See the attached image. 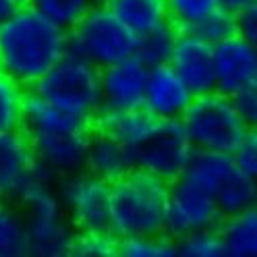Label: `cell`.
Masks as SVG:
<instances>
[{
    "mask_svg": "<svg viewBox=\"0 0 257 257\" xmlns=\"http://www.w3.org/2000/svg\"><path fill=\"white\" fill-rule=\"evenodd\" d=\"M67 52L69 31L31 5L0 23V71L23 87H34Z\"/></svg>",
    "mask_w": 257,
    "mask_h": 257,
    "instance_id": "6da1fadb",
    "label": "cell"
},
{
    "mask_svg": "<svg viewBox=\"0 0 257 257\" xmlns=\"http://www.w3.org/2000/svg\"><path fill=\"white\" fill-rule=\"evenodd\" d=\"M23 131L36 160L58 176L85 170L93 139L91 120L54 106L31 89L25 95Z\"/></svg>",
    "mask_w": 257,
    "mask_h": 257,
    "instance_id": "7a4b0ae2",
    "label": "cell"
},
{
    "mask_svg": "<svg viewBox=\"0 0 257 257\" xmlns=\"http://www.w3.org/2000/svg\"><path fill=\"white\" fill-rule=\"evenodd\" d=\"M60 176L42 162L34 164L29 181L23 185L19 195V207L27 222L29 255L36 257H64L73 255L77 228L71 222L67 207L58 195Z\"/></svg>",
    "mask_w": 257,
    "mask_h": 257,
    "instance_id": "3957f363",
    "label": "cell"
},
{
    "mask_svg": "<svg viewBox=\"0 0 257 257\" xmlns=\"http://www.w3.org/2000/svg\"><path fill=\"white\" fill-rule=\"evenodd\" d=\"M170 183L135 168L112 183L110 228L120 238L154 236L166 232Z\"/></svg>",
    "mask_w": 257,
    "mask_h": 257,
    "instance_id": "277c9868",
    "label": "cell"
},
{
    "mask_svg": "<svg viewBox=\"0 0 257 257\" xmlns=\"http://www.w3.org/2000/svg\"><path fill=\"white\" fill-rule=\"evenodd\" d=\"M31 89L54 106L91 122L104 110L102 69L75 52L64 54Z\"/></svg>",
    "mask_w": 257,
    "mask_h": 257,
    "instance_id": "5b68a950",
    "label": "cell"
},
{
    "mask_svg": "<svg viewBox=\"0 0 257 257\" xmlns=\"http://www.w3.org/2000/svg\"><path fill=\"white\" fill-rule=\"evenodd\" d=\"M195 150L234 154L249 131L247 122L234 106L232 95L212 91L195 95L181 118Z\"/></svg>",
    "mask_w": 257,
    "mask_h": 257,
    "instance_id": "8992f818",
    "label": "cell"
},
{
    "mask_svg": "<svg viewBox=\"0 0 257 257\" xmlns=\"http://www.w3.org/2000/svg\"><path fill=\"white\" fill-rule=\"evenodd\" d=\"M139 38L128 29L108 5H93L73 31H69V52L87 58L106 69L135 56Z\"/></svg>",
    "mask_w": 257,
    "mask_h": 257,
    "instance_id": "52a82bcc",
    "label": "cell"
},
{
    "mask_svg": "<svg viewBox=\"0 0 257 257\" xmlns=\"http://www.w3.org/2000/svg\"><path fill=\"white\" fill-rule=\"evenodd\" d=\"M58 195L67 207V214L75 228L81 230H112V183L95 176L89 170H79L60 176Z\"/></svg>",
    "mask_w": 257,
    "mask_h": 257,
    "instance_id": "ba28073f",
    "label": "cell"
},
{
    "mask_svg": "<svg viewBox=\"0 0 257 257\" xmlns=\"http://www.w3.org/2000/svg\"><path fill=\"white\" fill-rule=\"evenodd\" d=\"M195 146L183 120H158L154 133L137 150V168L174 183L181 179Z\"/></svg>",
    "mask_w": 257,
    "mask_h": 257,
    "instance_id": "9c48e42d",
    "label": "cell"
},
{
    "mask_svg": "<svg viewBox=\"0 0 257 257\" xmlns=\"http://www.w3.org/2000/svg\"><path fill=\"white\" fill-rule=\"evenodd\" d=\"M224 220L212 193L199 189L185 179L170 183V199L166 214V232L181 238L201 228H216Z\"/></svg>",
    "mask_w": 257,
    "mask_h": 257,
    "instance_id": "30bf717a",
    "label": "cell"
},
{
    "mask_svg": "<svg viewBox=\"0 0 257 257\" xmlns=\"http://www.w3.org/2000/svg\"><path fill=\"white\" fill-rule=\"evenodd\" d=\"M170 67L181 75V79L195 95L212 93L218 89L214 44L197 31H181L179 34Z\"/></svg>",
    "mask_w": 257,
    "mask_h": 257,
    "instance_id": "8fae6325",
    "label": "cell"
},
{
    "mask_svg": "<svg viewBox=\"0 0 257 257\" xmlns=\"http://www.w3.org/2000/svg\"><path fill=\"white\" fill-rule=\"evenodd\" d=\"M193 100L195 93L170 64L150 69L143 108L152 112L158 120H181Z\"/></svg>",
    "mask_w": 257,
    "mask_h": 257,
    "instance_id": "7c38bea8",
    "label": "cell"
},
{
    "mask_svg": "<svg viewBox=\"0 0 257 257\" xmlns=\"http://www.w3.org/2000/svg\"><path fill=\"white\" fill-rule=\"evenodd\" d=\"M150 67L143 64L137 56L120 60L112 67L102 69V91L104 108L110 110H128L141 108L146 102Z\"/></svg>",
    "mask_w": 257,
    "mask_h": 257,
    "instance_id": "4fadbf2b",
    "label": "cell"
},
{
    "mask_svg": "<svg viewBox=\"0 0 257 257\" xmlns=\"http://www.w3.org/2000/svg\"><path fill=\"white\" fill-rule=\"evenodd\" d=\"M214 60L220 93L234 95L257 77V50L238 34L214 44Z\"/></svg>",
    "mask_w": 257,
    "mask_h": 257,
    "instance_id": "5bb4252c",
    "label": "cell"
},
{
    "mask_svg": "<svg viewBox=\"0 0 257 257\" xmlns=\"http://www.w3.org/2000/svg\"><path fill=\"white\" fill-rule=\"evenodd\" d=\"M34 164L36 156L23 128L0 133V201L19 195Z\"/></svg>",
    "mask_w": 257,
    "mask_h": 257,
    "instance_id": "9a60e30c",
    "label": "cell"
},
{
    "mask_svg": "<svg viewBox=\"0 0 257 257\" xmlns=\"http://www.w3.org/2000/svg\"><path fill=\"white\" fill-rule=\"evenodd\" d=\"M93 128L98 133L110 135L112 139L120 141L122 146L139 150L148 137L154 133L158 118L148 112L146 108H128V110H110L104 108L98 116L93 118Z\"/></svg>",
    "mask_w": 257,
    "mask_h": 257,
    "instance_id": "2e32d148",
    "label": "cell"
},
{
    "mask_svg": "<svg viewBox=\"0 0 257 257\" xmlns=\"http://www.w3.org/2000/svg\"><path fill=\"white\" fill-rule=\"evenodd\" d=\"M135 168H137L135 150L122 146L120 141L112 139L110 135L98 133L93 128V139L89 146L85 170L93 172L95 176H100V179L108 183H116Z\"/></svg>",
    "mask_w": 257,
    "mask_h": 257,
    "instance_id": "e0dca14e",
    "label": "cell"
},
{
    "mask_svg": "<svg viewBox=\"0 0 257 257\" xmlns=\"http://www.w3.org/2000/svg\"><path fill=\"white\" fill-rule=\"evenodd\" d=\"M234 170H236V162L232 154L195 150L181 179L216 195V191L226 183V179Z\"/></svg>",
    "mask_w": 257,
    "mask_h": 257,
    "instance_id": "ac0fdd59",
    "label": "cell"
},
{
    "mask_svg": "<svg viewBox=\"0 0 257 257\" xmlns=\"http://www.w3.org/2000/svg\"><path fill=\"white\" fill-rule=\"evenodd\" d=\"M108 7L137 38L170 23L166 0H110Z\"/></svg>",
    "mask_w": 257,
    "mask_h": 257,
    "instance_id": "d6986e66",
    "label": "cell"
},
{
    "mask_svg": "<svg viewBox=\"0 0 257 257\" xmlns=\"http://www.w3.org/2000/svg\"><path fill=\"white\" fill-rule=\"evenodd\" d=\"M218 228L228 257H257V205L226 216Z\"/></svg>",
    "mask_w": 257,
    "mask_h": 257,
    "instance_id": "ffe728a7",
    "label": "cell"
},
{
    "mask_svg": "<svg viewBox=\"0 0 257 257\" xmlns=\"http://www.w3.org/2000/svg\"><path fill=\"white\" fill-rule=\"evenodd\" d=\"M29 255L27 222L19 205L0 201V257Z\"/></svg>",
    "mask_w": 257,
    "mask_h": 257,
    "instance_id": "44dd1931",
    "label": "cell"
},
{
    "mask_svg": "<svg viewBox=\"0 0 257 257\" xmlns=\"http://www.w3.org/2000/svg\"><path fill=\"white\" fill-rule=\"evenodd\" d=\"M214 197L218 201V207L224 218L238 214L251 205H257V181H253L251 176H247L236 166V170L216 191Z\"/></svg>",
    "mask_w": 257,
    "mask_h": 257,
    "instance_id": "7402d4cb",
    "label": "cell"
},
{
    "mask_svg": "<svg viewBox=\"0 0 257 257\" xmlns=\"http://www.w3.org/2000/svg\"><path fill=\"white\" fill-rule=\"evenodd\" d=\"M179 34H181V29L176 25H172V23H166L162 27L150 31L148 36L139 38L135 56L143 64H148L150 69L160 67V64H170Z\"/></svg>",
    "mask_w": 257,
    "mask_h": 257,
    "instance_id": "603a6c76",
    "label": "cell"
},
{
    "mask_svg": "<svg viewBox=\"0 0 257 257\" xmlns=\"http://www.w3.org/2000/svg\"><path fill=\"white\" fill-rule=\"evenodd\" d=\"M25 87L0 71V133L21 131L25 112Z\"/></svg>",
    "mask_w": 257,
    "mask_h": 257,
    "instance_id": "cb8c5ba5",
    "label": "cell"
},
{
    "mask_svg": "<svg viewBox=\"0 0 257 257\" xmlns=\"http://www.w3.org/2000/svg\"><path fill=\"white\" fill-rule=\"evenodd\" d=\"M170 23L181 31H197L207 17L222 9V0H166Z\"/></svg>",
    "mask_w": 257,
    "mask_h": 257,
    "instance_id": "d4e9b609",
    "label": "cell"
},
{
    "mask_svg": "<svg viewBox=\"0 0 257 257\" xmlns=\"http://www.w3.org/2000/svg\"><path fill=\"white\" fill-rule=\"evenodd\" d=\"M31 7L64 31H73L93 9V0H34Z\"/></svg>",
    "mask_w": 257,
    "mask_h": 257,
    "instance_id": "484cf974",
    "label": "cell"
},
{
    "mask_svg": "<svg viewBox=\"0 0 257 257\" xmlns=\"http://www.w3.org/2000/svg\"><path fill=\"white\" fill-rule=\"evenodd\" d=\"M118 255L122 257H176L179 245L168 232L154 236H124L120 238Z\"/></svg>",
    "mask_w": 257,
    "mask_h": 257,
    "instance_id": "4316f807",
    "label": "cell"
},
{
    "mask_svg": "<svg viewBox=\"0 0 257 257\" xmlns=\"http://www.w3.org/2000/svg\"><path fill=\"white\" fill-rule=\"evenodd\" d=\"M181 257H228L220 228H201L176 238Z\"/></svg>",
    "mask_w": 257,
    "mask_h": 257,
    "instance_id": "83f0119b",
    "label": "cell"
},
{
    "mask_svg": "<svg viewBox=\"0 0 257 257\" xmlns=\"http://www.w3.org/2000/svg\"><path fill=\"white\" fill-rule=\"evenodd\" d=\"M120 236L112 230H81L77 232L73 255L75 257H112L118 255Z\"/></svg>",
    "mask_w": 257,
    "mask_h": 257,
    "instance_id": "f1b7e54d",
    "label": "cell"
},
{
    "mask_svg": "<svg viewBox=\"0 0 257 257\" xmlns=\"http://www.w3.org/2000/svg\"><path fill=\"white\" fill-rule=\"evenodd\" d=\"M197 34H201L205 40H210L212 44H218L222 40H228L238 34L236 27V13L228 11L226 7L218 9L212 17H207L203 25L197 29Z\"/></svg>",
    "mask_w": 257,
    "mask_h": 257,
    "instance_id": "f546056e",
    "label": "cell"
},
{
    "mask_svg": "<svg viewBox=\"0 0 257 257\" xmlns=\"http://www.w3.org/2000/svg\"><path fill=\"white\" fill-rule=\"evenodd\" d=\"M236 166L243 170L253 181H257V128H249L243 141L232 154Z\"/></svg>",
    "mask_w": 257,
    "mask_h": 257,
    "instance_id": "4dcf8cb0",
    "label": "cell"
},
{
    "mask_svg": "<svg viewBox=\"0 0 257 257\" xmlns=\"http://www.w3.org/2000/svg\"><path fill=\"white\" fill-rule=\"evenodd\" d=\"M232 100L240 112V116H243V120L247 122V126L257 128V77L251 79L243 89H238L232 95Z\"/></svg>",
    "mask_w": 257,
    "mask_h": 257,
    "instance_id": "1f68e13d",
    "label": "cell"
},
{
    "mask_svg": "<svg viewBox=\"0 0 257 257\" xmlns=\"http://www.w3.org/2000/svg\"><path fill=\"white\" fill-rule=\"evenodd\" d=\"M238 36H243L257 50V0H251L236 13Z\"/></svg>",
    "mask_w": 257,
    "mask_h": 257,
    "instance_id": "d6a6232c",
    "label": "cell"
},
{
    "mask_svg": "<svg viewBox=\"0 0 257 257\" xmlns=\"http://www.w3.org/2000/svg\"><path fill=\"white\" fill-rule=\"evenodd\" d=\"M21 7L17 0H0V23H5L9 17H13Z\"/></svg>",
    "mask_w": 257,
    "mask_h": 257,
    "instance_id": "836d02e7",
    "label": "cell"
},
{
    "mask_svg": "<svg viewBox=\"0 0 257 257\" xmlns=\"http://www.w3.org/2000/svg\"><path fill=\"white\" fill-rule=\"evenodd\" d=\"M249 3H251V0H222V7H226L232 13H238L240 9H243L245 5H249Z\"/></svg>",
    "mask_w": 257,
    "mask_h": 257,
    "instance_id": "e575fe53",
    "label": "cell"
},
{
    "mask_svg": "<svg viewBox=\"0 0 257 257\" xmlns=\"http://www.w3.org/2000/svg\"><path fill=\"white\" fill-rule=\"evenodd\" d=\"M17 3H19V7H29L34 0H17Z\"/></svg>",
    "mask_w": 257,
    "mask_h": 257,
    "instance_id": "d590c367",
    "label": "cell"
},
{
    "mask_svg": "<svg viewBox=\"0 0 257 257\" xmlns=\"http://www.w3.org/2000/svg\"><path fill=\"white\" fill-rule=\"evenodd\" d=\"M110 0H93V5H108Z\"/></svg>",
    "mask_w": 257,
    "mask_h": 257,
    "instance_id": "8d00e7d4",
    "label": "cell"
}]
</instances>
